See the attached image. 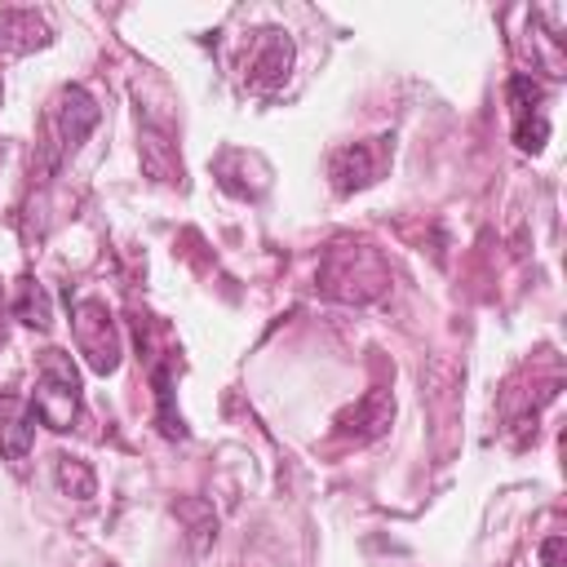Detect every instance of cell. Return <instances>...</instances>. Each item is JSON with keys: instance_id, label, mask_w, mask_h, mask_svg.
Returning a JSON list of instances; mask_svg holds the SVG:
<instances>
[{"instance_id": "8", "label": "cell", "mask_w": 567, "mask_h": 567, "mask_svg": "<svg viewBox=\"0 0 567 567\" xmlns=\"http://www.w3.org/2000/svg\"><path fill=\"white\" fill-rule=\"evenodd\" d=\"M53 40V27L35 9H0V53H35Z\"/></svg>"}, {"instance_id": "6", "label": "cell", "mask_w": 567, "mask_h": 567, "mask_svg": "<svg viewBox=\"0 0 567 567\" xmlns=\"http://www.w3.org/2000/svg\"><path fill=\"white\" fill-rule=\"evenodd\" d=\"M35 408L31 399L22 394H0V452L4 461L22 465L31 456V443H35Z\"/></svg>"}, {"instance_id": "13", "label": "cell", "mask_w": 567, "mask_h": 567, "mask_svg": "<svg viewBox=\"0 0 567 567\" xmlns=\"http://www.w3.org/2000/svg\"><path fill=\"white\" fill-rule=\"evenodd\" d=\"M177 518L186 523V532H190V540H195V549H204L213 536H217V514H213V505L208 501H177Z\"/></svg>"}, {"instance_id": "5", "label": "cell", "mask_w": 567, "mask_h": 567, "mask_svg": "<svg viewBox=\"0 0 567 567\" xmlns=\"http://www.w3.org/2000/svg\"><path fill=\"white\" fill-rule=\"evenodd\" d=\"M377 173H381V151L368 146V142L337 146V151L328 155V177H332V190H337V195H350V190L372 186Z\"/></svg>"}, {"instance_id": "4", "label": "cell", "mask_w": 567, "mask_h": 567, "mask_svg": "<svg viewBox=\"0 0 567 567\" xmlns=\"http://www.w3.org/2000/svg\"><path fill=\"white\" fill-rule=\"evenodd\" d=\"M71 328H75V350L84 354V363H89L97 377H111V372L120 368L124 346H120V328H115L106 301H97V297L75 301V306H71Z\"/></svg>"}, {"instance_id": "3", "label": "cell", "mask_w": 567, "mask_h": 567, "mask_svg": "<svg viewBox=\"0 0 567 567\" xmlns=\"http://www.w3.org/2000/svg\"><path fill=\"white\" fill-rule=\"evenodd\" d=\"M80 372L71 363L66 350H44L40 354V377H35V394L31 408L49 430H71L80 416Z\"/></svg>"}, {"instance_id": "2", "label": "cell", "mask_w": 567, "mask_h": 567, "mask_svg": "<svg viewBox=\"0 0 567 567\" xmlns=\"http://www.w3.org/2000/svg\"><path fill=\"white\" fill-rule=\"evenodd\" d=\"M319 284H323V292H332L341 301H372L377 292H385L390 270H385L381 252L368 244H332L319 266Z\"/></svg>"}, {"instance_id": "14", "label": "cell", "mask_w": 567, "mask_h": 567, "mask_svg": "<svg viewBox=\"0 0 567 567\" xmlns=\"http://www.w3.org/2000/svg\"><path fill=\"white\" fill-rule=\"evenodd\" d=\"M545 137H549V115L545 111H527V115H514V142H518V151H540L545 146Z\"/></svg>"}, {"instance_id": "9", "label": "cell", "mask_w": 567, "mask_h": 567, "mask_svg": "<svg viewBox=\"0 0 567 567\" xmlns=\"http://www.w3.org/2000/svg\"><path fill=\"white\" fill-rule=\"evenodd\" d=\"M9 310H13V319H22L27 328H40V332H49V328H53V306H49V292H44V288H40L31 275H22V279H18Z\"/></svg>"}, {"instance_id": "11", "label": "cell", "mask_w": 567, "mask_h": 567, "mask_svg": "<svg viewBox=\"0 0 567 567\" xmlns=\"http://www.w3.org/2000/svg\"><path fill=\"white\" fill-rule=\"evenodd\" d=\"M390 416H394V399L381 394V390H372L341 425H346V434H354V439H377V434L390 425Z\"/></svg>"}, {"instance_id": "7", "label": "cell", "mask_w": 567, "mask_h": 567, "mask_svg": "<svg viewBox=\"0 0 567 567\" xmlns=\"http://www.w3.org/2000/svg\"><path fill=\"white\" fill-rule=\"evenodd\" d=\"M292 71V40L284 31H261L252 53H248V84L252 89H275Z\"/></svg>"}, {"instance_id": "16", "label": "cell", "mask_w": 567, "mask_h": 567, "mask_svg": "<svg viewBox=\"0 0 567 567\" xmlns=\"http://www.w3.org/2000/svg\"><path fill=\"white\" fill-rule=\"evenodd\" d=\"M0 97H4V89H0Z\"/></svg>"}, {"instance_id": "12", "label": "cell", "mask_w": 567, "mask_h": 567, "mask_svg": "<svg viewBox=\"0 0 567 567\" xmlns=\"http://www.w3.org/2000/svg\"><path fill=\"white\" fill-rule=\"evenodd\" d=\"M53 478H58L62 496H71V501H89V496L97 492V474H93V465L80 461V456H58Z\"/></svg>"}, {"instance_id": "1", "label": "cell", "mask_w": 567, "mask_h": 567, "mask_svg": "<svg viewBox=\"0 0 567 567\" xmlns=\"http://www.w3.org/2000/svg\"><path fill=\"white\" fill-rule=\"evenodd\" d=\"M102 111L93 102V93L84 84H62L53 93V102L44 106V124H40V159L35 168L40 173H53L93 128H97Z\"/></svg>"}, {"instance_id": "15", "label": "cell", "mask_w": 567, "mask_h": 567, "mask_svg": "<svg viewBox=\"0 0 567 567\" xmlns=\"http://www.w3.org/2000/svg\"><path fill=\"white\" fill-rule=\"evenodd\" d=\"M563 558H567V536H549L540 545V567H563Z\"/></svg>"}, {"instance_id": "10", "label": "cell", "mask_w": 567, "mask_h": 567, "mask_svg": "<svg viewBox=\"0 0 567 567\" xmlns=\"http://www.w3.org/2000/svg\"><path fill=\"white\" fill-rule=\"evenodd\" d=\"M142 164H146V173H151V177H159V182L182 177V159L173 155L168 133H164V128H155V124H142Z\"/></svg>"}]
</instances>
